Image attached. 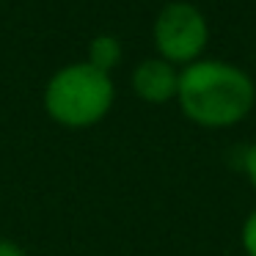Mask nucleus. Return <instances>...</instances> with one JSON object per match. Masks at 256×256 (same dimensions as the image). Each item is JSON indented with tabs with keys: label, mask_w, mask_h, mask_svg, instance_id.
<instances>
[{
	"label": "nucleus",
	"mask_w": 256,
	"mask_h": 256,
	"mask_svg": "<svg viewBox=\"0 0 256 256\" xmlns=\"http://www.w3.org/2000/svg\"><path fill=\"white\" fill-rule=\"evenodd\" d=\"M176 105L196 127L228 130L256 108V83L237 64L198 58L179 69Z\"/></svg>",
	"instance_id": "nucleus-1"
},
{
	"label": "nucleus",
	"mask_w": 256,
	"mask_h": 256,
	"mask_svg": "<svg viewBox=\"0 0 256 256\" xmlns=\"http://www.w3.org/2000/svg\"><path fill=\"white\" fill-rule=\"evenodd\" d=\"M116 102L113 78L88 61H74L50 74L42 94L47 116L66 130H88L100 124Z\"/></svg>",
	"instance_id": "nucleus-2"
},
{
	"label": "nucleus",
	"mask_w": 256,
	"mask_h": 256,
	"mask_svg": "<svg viewBox=\"0 0 256 256\" xmlns=\"http://www.w3.org/2000/svg\"><path fill=\"white\" fill-rule=\"evenodd\" d=\"M152 42L157 56L179 69L198 61L210 44L206 14L190 0H171L152 22Z\"/></svg>",
	"instance_id": "nucleus-3"
},
{
	"label": "nucleus",
	"mask_w": 256,
	"mask_h": 256,
	"mask_svg": "<svg viewBox=\"0 0 256 256\" xmlns=\"http://www.w3.org/2000/svg\"><path fill=\"white\" fill-rule=\"evenodd\" d=\"M130 86H132L135 96L146 105H166V102H176L179 91V66L168 64L166 58L152 56L135 64L132 74H130Z\"/></svg>",
	"instance_id": "nucleus-4"
},
{
	"label": "nucleus",
	"mask_w": 256,
	"mask_h": 256,
	"mask_svg": "<svg viewBox=\"0 0 256 256\" xmlns=\"http://www.w3.org/2000/svg\"><path fill=\"white\" fill-rule=\"evenodd\" d=\"M122 58H124V44H122L118 36L100 34L88 42V56H86V61H88L91 66H96V69L110 74L113 69L122 64Z\"/></svg>",
	"instance_id": "nucleus-5"
},
{
	"label": "nucleus",
	"mask_w": 256,
	"mask_h": 256,
	"mask_svg": "<svg viewBox=\"0 0 256 256\" xmlns=\"http://www.w3.org/2000/svg\"><path fill=\"white\" fill-rule=\"evenodd\" d=\"M240 245H242L245 256H256V210L248 212L240 228Z\"/></svg>",
	"instance_id": "nucleus-6"
},
{
	"label": "nucleus",
	"mask_w": 256,
	"mask_h": 256,
	"mask_svg": "<svg viewBox=\"0 0 256 256\" xmlns=\"http://www.w3.org/2000/svg\"><path fill=\"white\" fill-rule=\"evenodd\" d=\"M242 171H245V176H248L250 188L256 190V144H250L248 149H245V157H242Z\"/></svg>",
	"instance_id": "nucleus-7"
},
{
	"label": "nucleus",
	"mask_w": 256,
	"mask_h": 256,
	"mask_svg": "<svg viewBox=\"0 0 256 256\" xmlns=\"http://www.w3.org/2000/svg\"><path fill=\"white\" fill-rule=\"evenodd\" d=\"M0 256H28V254H25V248L20 242H14L8 237H0Z\"/></svg>",
	"instance_id": "nucleus-8"
}]
</instances>
